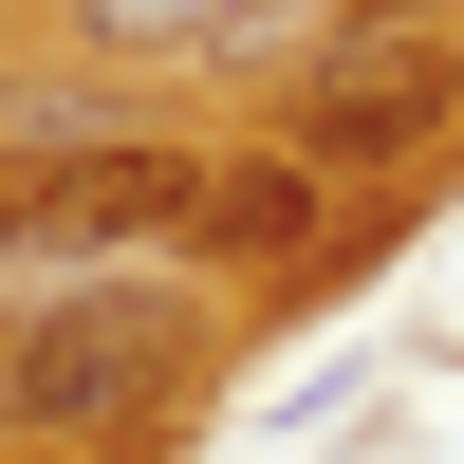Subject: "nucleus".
<instances>
[{"instance_id":"f257e3e1","label":"nucleus","mask_w":464,"mask_h":464,"mask_svg":"<svg viewBox=\"0 0 464 464\" xmlns=\"http://www.w3.org/2000/svg\"><path fill=\"white\" fill-rule=\"evenodd\" d=\"M168 353H186L168 279H56V297L0 316V428L19 446H93V428H130L168 391Z\"/></svg>"},{"instance_id":"f03ea898","label":"nucleus","mask_w":464,"mask_h":464,"mask_svg":"<svg viewBox=\"0 0 464 464\" xmlns=\"http://www.w3.org/2000/svg\"><path fill=\"white\" fill-rule=\"evenodd\" d=\"M205 149H149V130H37L0 168V279H130V242H168Z\"/></svg>"},{"instance_id":"7ed1b4c3","label":"nucleus","mask_w":464,"mask_h":464,"mask_svg":"<svg viewBox=\"0 0 464 464\" xmlns=\"http://www.w3.org/2000/svg\"><path fill=\"white\" fill-rule=\"evenodd\" d=\"M446 111H464V56H446V37H391V19H372L353 56L297 93V168H409Z\"/></svg>"},{"instance_id":"20e7f679","label":"nucleus","mask_w":464,"mask_h":464,"mask_svg":"<svg viewBox=\"0 0 464 464\" xmlns=\"http://www.w3.org/2000/svg\"><path fill=\"white\" fill-rule=\"evenodd\" d=\"M186 260H316L334 223H316V168L297 149H242V168H205L186 186V223H168Z\"/></svg>"},{"instance_id":"39448f33","label":"nucleus","mask_w":464,"mask_h":464,"mask_svg":"<svg viewBox=\"0 0 464 464\" xmlns=\"http://www.w3.org/2000/svg\"><path fill=\"white\" fill-rule=\"evenodd\" d=\"M297 0H74V56H260Z\"/></svg>"}]
</instances>
